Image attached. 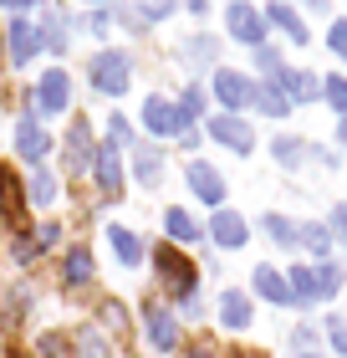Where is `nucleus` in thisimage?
<instances>
[{
  "mask_svg": "<svg viewBox=\"0 0 347 358\" xmlns=\"http://www.w3.org/2000/svg\"><path fill=\"white\" fill-rule=\"evenodd\" d=\"M189 57H194V67H205V62L214 57V41H194V46H189Z\"/></svg>",
  "mask_w": 347,
  "mask_h": 358,
  "instance_id": "2f4dec72",
  "label": "nucleus"
},
{
  "mask_svg": "<svg viewBox=\"0 0 347 358\" xmlns=\"http://www.w3.org/2000/svg\"><path fill=\"white\" fill-rule=\"evenodd\" d=\"M108 134H112V149H118V143H128V123H123V118H112Z\"/></svg>",
  "mask_w": 347,
  "mask_h": 358,
  "instance_id": "72a5a7b5",
  "label": "nucleus"
},
{
  "mask_svg": "<svg viewBox=\"0 0 347 358\" xmlns=\"http://www.w3.org/2000/svg\"><path fill=\"white\" fill-rule=\"evenodd\" d=\"M327 97H332V108L347 113V83H342V77H327Z\"/></svg>",
  "mask_w": 347,
  "mask_h": 358,
  "instance_id": "c85d7f7f",
  "label": "nucleus"
},
{
  "mask_svg": "<svg viewBox=\"0 0 347 358\" xmlns=\"http://www.w3.org/2000/svg\"><path fill=\"white\" fill-rule=\"evenodd\" d=\"M266 236H271V241H296L291 220H281V215H266Z\"/></svg>",
  "mask_w": 347,
  "mask_h": 358,
  "instance_id": "bb28decb",
  "label": "nucleus"
},
{
  "mask_svg": "<svg viewBox=\"0 0 347 358\" xmlns=\"http://www.w3.org/2000/svg\"><path fill=\"white\" fill-rule=\"evenodd\" d=\"M230 36H240L245 46H260V36H266L260 10H251L245 0H230Z\"/></svg>",
  "mask_w": 347,
  "mask_h": 358,
  "instance_id": "20e7f679",
  "label": "nucleus"
},
{
  "mask_svg": "<svg viewBox=\"0 0 347 358\" xmlns=\"http://www.w3.org/2000/svg\"><path fill=\"white\" fill-rule=\"evenodd\" d=\"M158 169H163V159L143 149V154H138V179H143V185H158Z\"/></svg>",
  "mask_w": 347,
  "mask_h": 358,
  "instance_id": "a878e982",
  "label": "nucleus"
},
{
  "mask_svg": "<svg viewBox=\"0 0 347 358\" xmlns=\"http://www.w3.org/2000/svg\"><path fill=\"white\" fill-rule=\"evenodd\" d=\"M61 276H67V287L92 282V256H87V251H72V256H67V266H61Z\"/></svg>",
  "mask_w": 347,
  "mask_h": 358,
  "instance_id": "4be33fe9",
  "label": "nucleus"
},
{
  "mask_svg": "<svg viewBox=\"0 0 347 358\" xmlns=\"http://www.w3.org/2000/svg\"><path fill=\"white\" fill-rule=\"evenodd\" d=\"M0 210H6L10 220L21 215V185H15V174H10L6 164H0Z\"/></svg>",
  "mask_w": 347,
  "mask_h": 358,
  "instance_id": "aec40b11",
  "label": "nucleus"
},
{
  "mask_svg": "<svg viewBox=\"0 0 347 358\" xmlns=\"http://www.w3.org/2000/svg\"><path fill=\"white\" fill-rule=\"evenodd\" d=\"M200 113H205V92L189 87V92H184V118H200Z\"/></svg>",
  "mask_w": 347,
  "mask_h": 358,
  "instance_id": "c756f323",
  "label": "nucleus"
},
{
  "mask_svg": "<svg viewBox=\"0 0 347 358\" xmlns=\"http://www.w3.org/2000/svg\"><path fill=\"white\" fill-rule=\"evenodd\" d=\"M92 159H97V154H92V143H87V128L77 123V128H72V138H67V164H72V174H82V169L92 164Z\"/></svg>",
  "mask_w": 347,
  "mask_h": 358,
  "instance_id": "dca6fc26",
  "label": "nucleus"
},
{
  "mask_svg": "<svg viewBox=\"0 0 347 358\" xmlns=\"http://www.w3.org/2000/svg\"><path fill=\"white\" fill-rule=\"evenodd\" d=\"M327 41H332V52H337V57H347V21H337V26H332V36H327Z\"/></svg>",
  "mask_w": 347,
  "mask_h": 358,
  "instance_id": "7c9ffc66",
  "label": "nucleus"
},
{
  "mask_svg": "<svg viewBox=\"0 0 347 358\" xmlns=\"http://www.w3.org/2000/svg\"><path fill=\"white\" fill-rule=\"evenodd\" d=\"M209 134L220 138L225 149H235V154H251V143H256V138H251V128H245L240 118H230V113H220V118L209 123Z\"/></svg>",
  "mask_w": 347,
  "mask_h": 358,
  "instance_id": "6e6552de",
  "label": "nucleus"
},
{
  "mask_svg": "<svg viewBox=\"0 0 347 358\" xmlns=\"http://www.w3.org/2000/svg\"><path fill=\"white\" fill-rule=\"evenodd\" d=\"M214 97H220L225 108H245V103H256V87H251V77H240V72H214Z\"/></svg>",
  "mask_w": 347,
  "mask_h": 358,
  "instance_id": "423d86ee",
  "label": "nucleus"
},
{
  "mask_svg": "<svg viewBox=\"0 0 347 358\" xmlns=\"http://www.w3.org/2000/svg\"><path fill=\"white\" fill-rule=\"evenodd\" d=\"M311 282H317V297H332V292L342 287V271L337 266H317V271H311Z\"/></svg>",
  "mask_w": 347,
  "mask_h": 358,
  "instance_id": "393cba45",
  "label": "nucleus"
},
{
  "mask_svg": "<svg viewBox=\"0 0 347 358\" xmlns=\"http://www.w3.org/2000/svg\"><path fill=\"white\" fill-rule=\"evenodd\" d=\"M296 236H302V241H307V246L317 251V256L327 251V231H322V225H307V231H296Z\"/></svg>",
  "mask_w": 347,
  "mask_h": 358,
  "instance_id": "cd10ccee",
  "label": "nucleus"
},
{
  "mask_svg": "<svg viewBox=\"0 0 347 358\" xmlns=\"http://www.w3.org/2000/svg\"><path fill=\"white\" fill-rule=\"evenodd\" d=\"M154 271H158V282L169 287V297L194 307V262H184L174 246H154ZM194 313H200V307H194Z\"/></svg>",
  "mask_w": 347,
  "mask_h": 358,
  "instance_id": "f257e3e1",
  "label": "nucleus"
},
{
  "mask_svg": "<svg viewBox=\"0 0 347 358\" xmlns=\"http://www.w3.org/2000/svg\"><path fill=\"white\" fill-rule=\"evenodd\" d=\"M92 169H97V185H103L108 194H118L123 189V159H118V149H97V159H92Z\"/></svg>",
  "mask_w": 347,
  "mask_h": 358,
  "instance_id": "9b49d317",
  "label": "nucleus"
},
{
  "mask_svg": "<svg viewBox=\"0 0 347 358\" xmlns=\"http://www.w3.org/2000/svg\"><path fill=\"white\" fill-rule=\"evenodd\" d=\"M67 72H61V67H52V72H46L41 77V87H36V108L41 113H61V108H67Z\"/></svg>",
  "mask_w": 347,
  "mask_h": 358,
  "instance_id": "0eeeda50",
  "label": "nucleus"
},
{
  "mask_svg": "<svg viewBox=\"0 0 347 358\" xmlns=\"http://www.w3.org/2000/svg\"><path fill=\"white\" fill-rule=\"evenodd\" d=\"M0 358H6V353H0Z\"/></svg>",
  "mask_w": 347,
  "mask_h": 358,
  "instance_id": "ea45409f",
  "label": "nucleus"
},
{
  "mask_svg": "<svg viewBox=\"0 0 347 358\" xmlns=\"http://www.w3.org/2000/svg\"><path fill=\"white\" fill-rule=\"evenodd\" d=\"M143 328H148V343H154L158 353H169V348L179 343V322L163 313V307H154V302L143 307Z\"/></svg>",
  "mask_w": 347,
  "mask_h": 358,
  "instance_id": "39448f33",
  "label": "nucleus"
},
{
  "mask_svg": "<svg viewBox=\"0 0 347 358\" xmlns=\"http://www.w3.org/2000/svg\"><path fill=\"white\" fill-rule=\"evenodd\" d=\"M220 317H225V328H245V322H251V302H245L240 292H225Z\"/></svg>",
  "mask_w": 347,
  "mask_h": 358,
  "instance_id": "6ab92c4d",
  "label": "nucleus"
},
{
  "mask_svg": "<svg viewBox=\"0 0 347 358\" xmlns=\"http://www.w3.org/2000/svg\"><path fill=\"white\" fill-rule=\"evenodd\" d=\"M256 103L266 108L271 118H286V113H291V97L281 92V83H276V87H256Z\"/></svg>",
  "mask_w": 347,
  "mask_h": 358,
  "instance_id": "412c9836",
  "label": "nucleus"
},
{
  "mask_svg": "<svg viewBox=\"0 0 347 358\" xmlns=\"http://www.w3.org/2000/svg\"><path fill=\"white\" fill-rule=\"evenodd\" d=\"M108 246L118 251V262H123V266H138V262H143L138 236H133V231H123V225H108Z\"/></svg>",
  "mask_w": 347,
  "mask_h": 358,
  "instance_id": "4468645a",
  "label": "nucleus"
},
{
  "mask_svg": "<svg viewBox=\"0 0 347 358\" xmlns=\"http://www.w3.org/2000/svg\"><path fill=\"white\" fill-rule=\"evenodd\" d=\"M189 189L200 194L205 205H220L225 200V179H220V169H209V164H189Z\"/></svg>",
  "mask_w": 347,
  "mask_h": 358,
  "instance_id": "9d476101",
  "label": "nucleus"
},
{
  "mask_svg": "<svg viewBox=\"0 0 347 358\" xmlns=\"http://www.w3.org/2000/svg\"><path fill=\"white\" fill-rule=\"evenodd\" d=\"M256 292L271 302H291V287H286V276H276V266H256Z\"/></svg>",
  "mask_w": 347,
  "mask_h": 358,
  "instance_id": "2eb2a0df",
  "label": "nucleus"
},
{
  "mask_svg": "<svg viewBox=\"0 0 347 358\" xmlns=\"http://www.w3.org/2000/svg\"><path fill=\"white\" fill-rule=\"evenodd\" d=\"M41 52V31L26 21V15H15L10 21V62H31Z\"/></svg>",
  "mask_w": 347,
  "mask_h": 358,
  "instance_id": "1a4fd4ad",
  "label": "nucleus"
},
{
  "mask_svg": "<svg viewBox=\"0 0 347 358\" xmlns=\"http://www.w3.org/2000/svg\"><path fill=\"white\" fill-rule=\"evenodd\" d=\"M0 6H31V0H0Z\"/></svg>",
  "mask_w": 347,
  "mask_h": 358,
  "instance_id": "e433bc0d",
  "label": "nucleus"
},
{
  "mask_svg": "<svg viewBox=\"0 0 347 358\" xmlns=\"http://www.w3.org/2000/svg\"><path fill=\"white\" fill-rule=\"evenodd\" d=\"M46 46H52V52H61V46H67V36H61V26H46Z\"/></svg>",
  "mask_w": 347,
  "mask_h": 358,
  "instance_id": "f704fd0d",
  "label": "nucleus"
},
{
  "mask_svg": "<svg viewBox=\"0 0 347 358\" xmlns=\"http://www.w3.org/2000/svg\"><path fill=\"white\" fill-rule=\"evenodd\" d=\"M31 200H36V205H52V200H57V179L46 174V169L31 174Z\"/></svg>",
  "mask_w": 347,
  "mask_h": 358,
  "instance_id": "b1692460",
  "label": "nucleus"
},
{
  "mask_svg": "<svg viewBox=\"0 0 347 358\" xmlns=\"http://www.w3.org/2000/svg\"><path fill=\"white\" fill-rule=\"evenodd\" d=\"M332 225H337V231L347 236V205H342V210H337V215H332Z\"/></svg>",
  "mask_w": 347,
  "mask_h": 358,
  "instance_id": "c9c22d12",
  "label": "nucleus"
},
{
  "mask_svg": "<svg viewBox=\"0 0 347 358\" xmlns=\"http://www.w3.org/2000/svg\"><path fill=\"white\" fill-rule=\"evenodd\" d=\"M143 123H148V134H158V138H184V108H174V103H163V97H148L143 103Z\"/></svg>",
  "mask_w": 347,
  "mask_h": 358,
  "instance_id": "f03ea898",
  "label": "nucleus"
},
{
  "mask_svg": "<svg viewBox=\"0 0 347 358\" xmlns=\"http://www.w3.org/2000/svg\"><path fill=\"white\" fill-rule=\"evenodd\" d=\"M342 143H347V123H342Z\"/></svg>",
  "mask_w": 347,
  "mask_h": 358,
  "instance_id": "4c0bfd02",
  "label": "nucleus"
},
{
  "mask_svg": "<svg viewBox=\"0 0 347 358\" xmlns=\"http://www.w3.org/2000/svg\"><path fill=\"white\" fill-rule=\"evenodd\" d=\"M194 358H209V353H194Z\"/></svg>",
  "mask_w": 347,
  "mask_h": 358,
  "instance_id": "58836bf2",
  "label": "nucleus"
},
{
  "mask_svg": "<svg viewBox=\"0 0 347 358\" xmlns=\"http://www.w3.org/2000/svg\"><path fill=\"white\" fill-rule=\"evenodd\" d=\"M92 87L108 92V97L128 92V57L123 52H97V62H92Z\"/></svg>",
  "mask_w": 347,
  "mask_h": 358,
  "instance_id": "7ed1b4c3",
  "label": "nucleus"
},
{
  "mask_svg": "<svg viewBox=\"0 0 347 358\" xmlns=\"http://www.w3.org/2000/svg\"><path fill=\"white\" fill-rule=\"evenodd\" d=\"M15 149H21V159H46L52 138L41 134V123H36V118H21V128H15Z\"/></svg>",
  "mask_w": 347,
  "mask_h": 358,
  "instance_id": "f8f14e48",
  "label": "nucleus"
},
{
  "mask_svg": "<svg viewBox=\"0 0 347 358\" xmlns=\"http://www.w3.org/2000/svg\"><path fill=\"white\" fill-rule=\"evenodd\" d=\"M163 231L174 241H200V225H194L189 210H163Z\"/></svg>",
  "mask_w": 347,
  "mask_h": 358,
  "instance_id": "a211bd4d",
  "label": "nucleus"
},
{
  "mask_svg": "<svg viewBox=\"0 0 347 358\" xmlns=\"http://www.w3.org/2000/svg\"><path fill=\"white\" fill-rule=\"evenodd\" d=\"M276 83H281V92H291V103H307V97H317V77H311V72H281Z\"/></svg>",
  "mask_w": 347,
  "mask_h": 358,
  "instance_id": "f3484780",
  "label": "nucleus"
},
{
  "mask_svg": "<svg viewBox=\"0 0 347 358\" xmlns=\"http://www.w3.org/2000/svg\"><path fill=\"white\" fill-rule=\"evenodd\" d=\"M276 154H281V159H286V164H296V159H302L307 149H302V143H281V149H276Z\"/></svg>",
  "mask_w": 347,
  "mask_h": 358,
  "instance_id": "473e14b6",
  "label": "nucleus"
},
{
  "mask_svg": "<svg viewBox=\"0 0 347 358\" xmlns=\"http://www.w3.org/2000/svg\"><path fill=\"white\" fill-rule=\"evenodd\" d=\"M209 236L220 241V246H245V220L235 215V210H220L214 225H209Z\"/></svg>",
  "mask_w": 347,
  "mask_h": 358,
  "instance_id": "ddd939ff",
  "label": "nucleus"
},
{
  "mask_svg": "<svg viewBox=\"0 0 347 358\" xmlns=\"http://www.w3.org/2000/svg\"><path fill=\"white\" fill-rule=\"evenodd\" d=\"M266 15H271V21H276L281 31H286V36H291V41H307V26H302V21H296V10H291V6H271Z\"/></svg>",
  "mask_w": 347,
  "mask_h": 358,
  "instance_id": "5701e85b",
  "label": "nucleus"
}]
</instances>
